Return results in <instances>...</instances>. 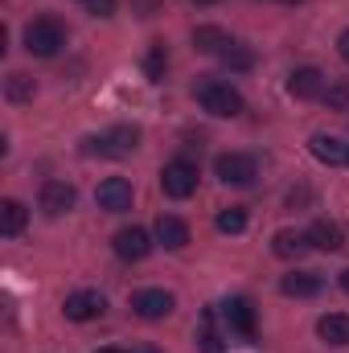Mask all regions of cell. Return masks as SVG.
<instances>
[{
  "label": "cell",
  "mask_w": 349,
  "mask_h": 353,
  "mask_svg": "<svg viewBox=\"0 0 349 353\" xmlns=\"http://www.w3.org/2000/svg\"><path fill=\"white\" fill-rule=\"evenodd\" d=\"M193 94H197V103L210 111V115H218V119H235V115H243V94L230 87V83H218V79H201L197 87H193Z\"/></svg>",
  "instance_id": "1"
},
{
  "label": "cell",
  "mask_w": 349,
  "mask_h": 353,
  "mask_svg": "<svg viewBox=\"0 0 349 353\" xmlns=\"http://www.w3.org/2000/svg\"><path fill=\"white\" fill-rule=\"evenodd\" d=\"M62 46H66V29L58 17H37L25 25V50L33 58H54Z\"/></svg>",
  "instance_id": "2"
},
{
  "label": "cell",
  "mask_w": 349,
  "mask_h": 353,
  "mask_svg": "<svg viewBox=\"0 0 349 353\" xmlns=\"http://www.w3.org/2000/svg\"><path fill=\"white\" fill-rule=\"evenodd\" d=\"M136 148H140V128H132V123H119L107 136L87 140V152H99V157H132Z\"/></svg>",
  "instance_id": "3"
},
{
  "label": "cell",
  "mask_w": 349,
  "mask_h": 353,
  "mask_svg": "<svg viewBox=\"0 0 349 353\" xmlns=\"http://www.w3.org/2000/svg\"><path fill=\"white\" fill-rule=\"evenodd\" d=\"M161 189H165V197H177V201H185V197H193L197 193V165H189V161H169L165 169H161Z\"/></svg>",
  "instance_id": "4"
},
{
  "label": "cell",
  "mask_w": 349,
  "mask_h": 353,
  "mask_svg": "<svg viewBox=\"0 0 349 353\" xmlns=\"http://www.w3.org/2000/svg\"><path fill=\"white\" fill-rule=\"evenodd\" d=\"M222 321H226V329H230L235 337H243V341L255 337V304H251L247 296H230V300L222 304Z\"/></svg>",
  "instance_id": "5"
},
{
  "label": "cell",
  "mask_w": 349,
  "mask_h": 353,
  "mask_svg": "<svg viewBox=\"0 0 349 353\" xmlns=\"http://www.w3.org/2000/svg\"><path fill=\"white\" fill-rule=\"evenodd\" d=\"M214 173H218V181H226V185H251L259 169H255V157H247V152H222L214 161Z\"/></svg>",
  "instance_id": "6"
},
{
  "label": "cell",
  "mask_w": 349,
  "mask_h": 353,
  "mask_svg": "<svg viewBox=\"0 0 349 353\" xmlns=\"http://www.w3.org/2000/svg\"><path fill=\"white\" fill-rule=\"evenodd\" d=\"M74 185L70 181H46L41 185V197H37V205H41V214L46 218H62V214H70L74 210Z\"/></svg>",
  "instance_id": "7"
},
{
  "label": "cell",
  "mask_w": 349,
  "mask_h": 353,
  "mask_svg": "<svg viewBox=\"0 0 349 353\" xmlns=\"http://www.w3.org/2000/svg\"><path fill=\"white\" fill-rule=\"evenodd\" d=\"M111 247H115V255H119V259H128V263H140V259H148V251H152V239H148V230H144V226H123V230H115Z\"/></svg>",
  "instance_id": "8"
},
{
  "label": "cell",
  "mask_w": 349,
  "mask_h": 353,
  "mask_svg": "<svg viewBox=\"0 0 349 353\" xmlns=\"http://www.w3.org/2000/svg\"><path fill=\"white\" fill-rule=\"evenodd\" d=\"M132 308H136V316H144V321H165L177 308V300H173V292H165V288H144V292L132 296Z\"/></svg>",
  "instance_id": "9"
},
{
  "label": "cell",
  "mask_w": 349,
  "mask_h": 353,
  "mask_svg": "<svg viewBox=\"0 0 349 353\" xmlns=\"http://www.w3.org/2000/svg\"><path fill=\"white\" fill-rule=\"evenodd\" d=\"M103 308H107V300H103V292H94V288H79V292H70L66 296V304H62V312H66V321H94V316H103Z\"/></svg>",
  "instance_id": "10"
},
{
  "label": "cell",
  "mask_w": 349,
  "mask_h": 353,
  "mask_svg": "<svg viewBox=\"0 0 349 353\" xmlns=\"http://www.w3.org/2000/svg\"><path fill=\"white\" fill-rule=\"evenodd\" d=\"M132 181H123V176H107L99 189H94V201H99V210H107V214H123V210H132Z\"/></svg>",
  "instance_id": "11"
},
{
  "label": "cell",
  "mask_w": 349,
  "mask_h": 353,
  "mask_svg": "<svg viewBox=\"0 0 349 353\" xmlns=\"http://www.w3.org/2000/svg\"><path fill=\"white\" fill-rule=\"evenodd\" d=\"M325 90H329V79L317 66H300L288 74V94H296V99H325Z\"/></svg>",
  "instance_id": "12"
},
{
  "label": "cell",
  "mask_w": 349,
  "mask_h": 353,
  "mask_svg": "<svg viewBox=\"0 0 349 353\" xmlns=\"http://www.w3.org/2000/svg\"><path fill=\"white\" fill-rule=\"evenodd\" d=\"M308 243H312L317 251L333 255V251H341V247H346V226H341L337 218H317V222L308 226Z\"/></svg>",
  "instance_id": "13"
},
{
  "label": "cell",
  "mask_w": 349,
  "mask_h": 353,
  "mask_svg": "<svg viewBox=\"0 0 349 353\" xmlns=\"http://www.w3.org/2000/svg\"><path fill=\"white\" fill-rule=\"evenodd\" d=\"M308 148H312V157L321 161V165H346L349 161V144H341L337 136H329V132H317L312 140H308Z\"/></svg>",
  "instance_id": "14"
},
{
  "label": "cell",
  "mask_w": 349,
  "mask_h": 353,
  "mask_svg": "<svg viewBox=\"0 0 349 353\" xmlns=\"http://www.w3.org/2000/svg\"><path fill=\"white\" fill-rule=\"evenodd\" d=\"M321 288H325V279H321L317 271H292V275L279 279V292H283V296H296V300H308V296H317Z\"/></svg>",
  "instance_id": "15"
},
{
  "label": "cell",
  "mask_w": 349,
  "mask_h": 353,
  "mask_svg": "<svg viewBox=\"0 0 349 353\" xmlns=\"http://www.w3.org/2000/svg\"><path fill=\"white\" fill-rule=\"evenodd\" d=\"M157 239H161V247L181 251V247L189 243V222L177 218V214H161V218H157Z\"/></svg>",
  "instance_id": "16"
},
{
  "label": "cell",
  "mask_w": 349,
  "mask_h": 353,
  "mask_svg": "<svg viewBox=\"0 0 349 353\" xmlns=\"http://www.w3.org/2000/svg\"><path fill=\"white\" fill-rule=\"evenodd\" d=\"M271 251H275L279 259H300V255L312 251V243H308V234H300V230H279V234L271 239Z\"/></svg>",
  "instance_id": "17"
},
{
  "label": "cell",
  "mask_w": 349,
  "mask_h": 353,
  "mask_svg": "<svg viewBox=\"0 0 349 353\" xmlns=\"http://www.w3.org/2000/svg\"><path fill=\"white\" fill-rule=\"evenodd\" d=\"M317 333L325 345H349V316L346 312H329L317 321Z\"/></svg>",
  "instance_id": "18"
},
{
  "label": "cell",
  "mask_w": 349,
  "mask_h": 353,
  "mask_svg": "<svg viewBox=\"0 0 349 353\" xmlns=\"http://www.w3.org/2000/svg\"><path fill=\"white\" fill-rule=\"evenodd\" d=\"M25 222H29V210L21 205V201H0V234L4 239H17L21 230H25Z\"/></svg>",
  "instance_id": "19"
},
{
  "label": "cell",
  "mask_w": 349,
  "mask_h": 353,
  "mask_svg": "<svg viewBox=\"0 0 349 353\" xmlns=\"http://www.w3.org/2000/svg\"><path fill=\"white\" fill-rule=\"evenodd\" d=\"M193 46H197L201 54H222V50L230 46V37H226L218 25H197V29H193Z\"/></svg>",
  "instance_id": "20"
},
{
  "label": "cell",
  "mask_w": 349,
  "mask_h": 353,
  "mask_svg": "<svg viewBox=\"0 0 349 353\" xmlns=\"http://www.w3.org/2000/svg\"><path fill=\"white\" fill-rule=\"evenodd\" d=\"M197 345L201 353H222V333L214 329V308L201 312V325H197Z\"/></svg>",
  "instance_id": "21"
},
{
  "label": "cell",
  "mask_w": 349,
  "mask_h": 353,
  "mask_svg": "<svg viewBox=\"0 0 349 353\" xmlns=\"http://www.w3.org/2000/svg\"><path fill=\"white\" fill-rule=\"evenodd\" d=\"M218 58H222V66H226V70H251V66H255V54H251L247 46H239V41H230Z\"/></svg>",
  "instance_id": "22"
},
{
  "label": "cell",
  "mask_w": 349,
  "mask_h": 353,
  "mask_svg": "<svg viewBox=\"0 0 349 353\" xmlns=\"http://www.w3.org/2000/svg\"><path fill=\"white\" fill-rule=\"evenodd\" d=\"M33 94H37V87H33L29 74H8V83H4V99L8 103H29Z\"/></svg>",
  "instance_id": "23"
},
{
  "label": "cell",
  "mask_w": 349,
  "mask_h": 353,
  "mask_svg": "<svg viewBox=\"0 0 349 353\" xmlns=\"http://www.w3.org/2000/svg\"><path fill=\"white\" fill-rule=\"evenodd\" d=\"M218 230H222V234H243V230H247V210H239V205L222 210V214H218Z\"/></svg>",
  "instance_id": "24"
},
{
  "label": "cell",
  "mask_w": 349,
  "mask_h": 353,
  "mask_svg": "<svg viewBox=\"0 0 349 353\" xmlns=\"http://www.w3.org/2000/svg\"><path fill=\"white\" fill-rule=\"evenodd\" d=\"M325 103H329L333 111H346V107H349V79H341V83H329V90H325Z\"/></svg>",
  "instance_id": "25"
},
{
  "label": "cell",
  "mask_w": 349,
  "mask_h": 353,
  "mask_svg": "<svg viewBox=\"0 0 349 353\" xmlns=\"http://www.w3.org/2000/svg\"><path fill=\"white\" fill-rule=\"evenodd\" d=\"M165 62H169V58H165V46H152V54H148V74H152V79H161Z\"/></svg>",
  "instance_id": "26"
},
{
  "label": "cell",
  "mask_w": 349,
  "mask_h": 353,
  "mask_svg": "<svg viewBox=\"0 0 349 353\" xmlns=\"http://www.w3.org/2000/svg\"><path fill=\"white\" fill-rule=\"evenodd\" d=\"M87 4V12H94V17H111L115 12V0H83Z\"/></svg>",
  "instance_id": "27"
},
{
  "label": "cell",
  "mask_w": 349,
  "mask_h": 353,
  "mask_svg": "<svg viewBox=\"0 0 349 353\" xmlns=\"http://www.w3.org/2000/svg\"><path fill=\"white\" fill-rule=\"evenodd\" d=\"M337 54H341V58L349 62V29L341 33V37H337Z\"/></svg>",
  "instance_id": "28"
},
{
  "label": "cell",
  "mask_w": 349,
  "mask_h": 353,
  "mask_svg": "<svg viewBox=\"0 0 349 353\" xmlns=\"http://www.w3.org/2000/svg\"><path fill=\"white\" fill-rule=\"evenodd\" d=\"M132 353H161V350H157V345H136Z\"/></svg>",
  "instance_id": "29"
},
{
  "label": "cell",
  "mask_w": 349,
  "mask_h": 353,
  "mask_svg": "<svg viewBox=\"0 0 349 353\" xmlns=\"http://www.w3.org/2000/svg\"><path fill=\"white\" fill-rule=\"evenodd\" d=\"M341 288H346V292H349V267H346V271H341Z\"/></svg>",
  "instance_id": "30"
},
{
  "label": "cell",
  "mask_w": 349,
  "mask_h": 353,
  "mask_svg": "<svg viewBox=\"0 0 349 353\" xmlns=\"http://www.w3.org/2000/svg\"><path fill=\"white\" fill-rule=\"evenodd\" d=\"M193 4H214V0H193Z\"/></svg>",
  "instance_id": "31"
},
{
  "label": "cell",
  "mask_w": 349,
  "mask_h": 353,
  "mask_svg": "<svg viewBox=\"0 0 349 353\" xmlns=\"http://www.w3.org/2000/svg\"><path fill=\"white\" fill-rule=\"evenodd\" d=\"M99 353H123V350H99Z\"/></svg>",
  "instance_id": "32"
},
{
  "label": "cell",
  "mask_w": 349,
  "mask_h": 353,
  "mask_svg": "<svg viewBox=\"0 0 349 353\" xmlns=\"http://www.w3.org/2000/svg\"><path fill=\"white\" fill-rule=\"evenodd\" d=\"M346 165H349V161H346Z\"/></svg>",
  "instance_id": "33"
}]
</instances>
